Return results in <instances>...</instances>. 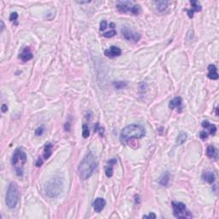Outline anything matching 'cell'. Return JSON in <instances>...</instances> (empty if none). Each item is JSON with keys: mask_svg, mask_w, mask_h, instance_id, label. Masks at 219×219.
<instances>
[{"mask_svg": "<svg viewBox=\"0 0 219 219\" xmlns=\"http://www.w3.org/2000/svg\"><path fill=\"white\" fill-rule=\"evenodd\" d=\"M97 166H98L97 158L93 152H88L83 158L78 168L79 175L82 180H86L91 177Z\"/></svg>", "mask_w": 219, "mask_h": 219, "instance_id": "6da1fadb", "label": "cell"}, {"mask_svg": "<svg viewBox=\"0 0 219 219\" xmlns=\"http://www.w3.org/2000/svg\"><path fill=\"white\" fill-rule=\"evenodd\" d=\"M145 134L144 127L140 124H130L125 127L120 134V140L123 144H127L133 139H140Z\"/></svg>", "mask_w": 219, "mask_h": 219, "instance_id": "7a4b0ae2", "label": "cell"}, {"mask_svg": "<svg viewBox=\"0 0 219 219\" xmlns=\"http://www.w3.org/2000/svg\"><path fill=\"white\" fill-rule=\"evenodd\" d=\"M63 181L60 177H53L45 186V194L50 198H56L62 193Z\"/></svg>", "mask_w": 219, "mask_h": 219, "instance_id": "3957f363", "label": "cell"}, {"mask_svg": "<svg viewBox=\"0 0 219 219\" xmlns=\"http://www.w3.org/2000/svg\"><path fill=\"white\" fill-rule=\"evenodd\" d=\"M27 162V154L22 148L15 149L12 156L11 163L15 170V173L18 176L23 175V166Z\"/></svg>", "mask_w": 219, "mask_h": 219, "instance_id": "277c9868", "label": "cell"}, {"mask_svg": "<svg viewBox=\"0 0 219 219\" xmlns=\"http://www.w3.org/2000/svg\"><path fill=\"white\" fill-rule=\"evenodd\" d=\"M20 199V190L18 185L15 182H12L8 187L6 196H5V203L8 207L13 209L16 206Z\"/></svg>", "mask_w": 219, "mask_h": 219, "instance_id": "5b68a950", "label": "cell"}, {"mask_svg": "<svg viewBox=\"0 0 219 219\" xmlns=\"http://www.w3.org/2000/svg\"><path fill=\"white\" fill-rule=\"evenodd\" d=\"M173 213L175 217L178 218H191L193 215L186 209L185 204L182 202H172Z\"/></svg>", "mask_w": 219, "mask_h": 219, "instance_id": "8992f818", "label": "cell"}, {"mask_svg": "<svg viewBox=\"0 0 219 219\" xmlns=\"http://www.w3.org/2000/svg\"><path fill=\"white\" fill-rule=\"evenodd\" d=\"M122 34H123V37L128 40L138 42L141 40V34H138L136 32H134L133 30L128 29V27H123L122 29Z\"/></svg>", "mask_w": 219, "mask_h": 219, "instance_id": "52a82bcc", "label": "cell"}, {"mask_svg": "<svg viewBox=\"0 0 219 219\" xmlns=\"http://www.w3.org/2000/svg\"><path fill=\"white\" fill-rule=\"evenodd\" d=\"M133 7H134V5L132 4V2H129V1H121V2H118L116 4V9L121 13L131 12Z\"/></svg>", "mask_w": 219, "mask_h": 219, "instance_id": "ba28073f", "label": "cell"}, {"mask_svg": "<svg viewBox=\"0 0 219 219\" xmlns=\"http://www.w3.org/2000/svg\"><path fill=\"white\" fill-rule=\"evenodd\" d=\"M121 54H122L121 49L117 46H114V45H112L110 48L104 51V55L110 58H114L116 57H119Z\"/></svg>", "mask_w": 219, "mask_h": 219, "instance_id": "9c48e42d", "label": "cell"}, {"mask_svg": "<svg viewBox=\"0 0 219 219\" xmlns=\"http://www.w3.org/2000/svg\"><path fill=\"white\" fill-rule=\"evenodd\" d=\"M182 99L181 97H176L174 98L170 102L169 104V107L171 110H174V109H177V111L179 110V112H182Z\"/></svg>", "mask_w": 219, "mask_h": 219, "instance_id": "30bf717a", "label": "cell"}, {"mask_svg": "<svg viewBox=\"0 0 219 219\" xmlns=\"http://www.w3.org/2000/svg\"><path fill=\"white\" fill-rule=\"evenodd\" d=\"M106 202L103 198H97L94 203H93V207H94V211L96 212H101V211L103 210L105 206Z\"/></svg>", "mask_w": 219, "mask_h": 219, "instance_id": "8fae6325", "label": "cell"}, {"mask_svg": "<svg viewBox=\"0 0 219 219\" xmlns=\"http://www.w3.org/2000/svg\"><path fill=\"white\" fill-rule=\"evenodd\" d=\"M207 77L211 80H217L218 74H217V69L214 64H210L208 66V74Z\"/></svg>", "mask_w": 219, "mask_h": 219, "instance_id": "7c38bea8", "label": "cell"}, {"mask_svg": "<svg viewBox=\"0 0 219 219\" xmlns=\"http://www.w3.org/2000/svg\"><path fill=\"white\" fill-rule=\"evenodd\" d=\"M20 58L22 59L23 62H27L33 58V53L31 52L29 47H25L23 49V51L22 52V53L20 54Z\"/></svg>", "mask_w": 219, "mask_h": 219, "instance_id": "4fadbf2b", "label": "cell"}, {"mask_svg": "<svg viewBox=\"0 0 219 219\" xmlns=\"http://www.w3.org/2000/svg\"><path fill=\"white\" fill-rule=\"evenodd\" d=\"M190 4L192 5V9L187 11V14L190 18H193V13L194 12H199L201 11V5L200 4H198L197 1H191Z\"/></svg>", "mask_w": 219, "mask_h": 219, "instance_id": "5bb4252c", "label": "cell"}, {"mask_svg": "<svg viewBox=\"0 0 219 219\" xmlns=\"http://www.w3.org/2000/svg\"><path fill=\"white\" fill-rule=\"evenodd\" d=\"M202 178L204 182H208L210 184H212L215 182V175L212 171H206L204 174L202 175Z\"/></svg>", "mask_w": 219, "mask_h": 219, "instance_id": "9a60e30c", "label": "cell"}, {"mask_svg": "<svg viewBox=\"0 0 219 219\" xmlns=\"http://www.w3.org/2000/svg\"><path fill=\"white\" fill-rule=\"evenodd\" d=\"M52 153V143H46L44 147V152H43V158L46 160L49 158Z\"/></svg>", "mask_w": 219, "mask_h": 219, "instance_id": "2e32d148", "label": "cell"}, {"mask_svg": "<svg viewBox=\"0 0 219 219\" xmlns=\"http://www.w3.org/2000/svg\"><path fill=\"white\" fill-rule=\"evenodd\" d=\"M202 127L206 128L211 134H215L216 132H217V127L215 125H213V124H211L208 121H204L202 123Z\"/></svg>", "mask_w": 219, "mask_h": 219, "instance_id": "e0dca14e", "label": "cell"}, {"mask_svg": "<svg viewBox=\"0 0 219 219\" xmlns=\"http://www.w3.org/2000/svg\"><path fill=\"white\" fill-rule=\"evenodd\" d=\"M206 155H207L210 158L217 159V149H216L213 145H209L207 149H206Z\"/></svg>", "mask_w": 219, "mask_h": 219, "instance_id": "ac0fdd59", "label": "cell"}, {"mask_svg": "<svg viewBox=\"0 0 219 219\" xmlns=\"http://www.w3.org/2000/svg\"><path fill=\"white\" fill-rule=\"evenodd\" d=\"M170 179H171V174L169 171H166L165 173H163V175L161 176V178L159 180V184L162 186H166L169 184V182H170Z\"/></svg>", "mask_w": 219, "mask_h": 219, "instance_id": "d6986e66", "label": "cell"}, {"mask_svg": "<svg viewBox=\"0 0 219 219\" xmlns=\"http://www.w3.org/2000/svg\"><path fill=\"white\" fill-rule=\"evenodd\" d=\"M155 4H156L157 10L159 12H161V13L165 11L168 7L167 1H156V2H155Z\"/></svg>", "mask_w": 219, "mask_h": 219, "instance_id": "ffe728a7", "label": "cell"}, {"mask_svg": "<svg viewBox=\"0 0 219 219\" xmlns=\"http://www.w3.org/2000/svg\"><path fill=\"white\" fill-rule=\"evenodd\" d=\"M187 141V134L186 133H180L178 135V137L176 139V143L177 145H182L185 141Z\"/></svg>", "mask_w": 219, "mask_h": 219, "instance_id": "44dd1931", "label": "cell"}, {"mask_svg": "<svg viewBox=\"0 0 219 219\" xmlns=\"http://www.w3.org/2000/svg\"><path fill=\"white\" fill-rule=\"evenodd\" d=\"M90 135V132H89V128L88 127L86 126V124H83L82 125V136L86 139V138L89 137Z\"/></svg>", "mask_w": 219, "mask_h": 219, "instance_id": "7402d4cb", "label": "cell"}, {"mask_svg": "<svg viewBox=\"0 0 219 219\" xmlns=\"http://www.w3.org/2000/svg\"><path fill=\"white\" fill-rule=\"evenodd\" d=\"M113 85L116 89H123V87H125L128 85V83L126 82H115Z\"/></svg>", "mask_w": 219, "mask_h": 219, "instance_id": "603a6c76", "label": "cell"}, {"mask_svg": "<svg viewBox=\"0 0 219 219\" xmlns=\"http://www.w3.org/2000/svg\"><path fill=\"white\" fill-rule=\"evenodd\" d=\"M112 166H113V164L109 163V165L105 169V175H106L107 177H112V175H113V168H112Z\"/></svg>", "mask_w": 219, "mask_h": 219, "instance_id": "cb8c5ba5", "label": "cell"}, {"mask_svg": "<svg viewBox=\"0 0 219 219\" xmlns=\"http://www.w3.org/2000/svg\"><path fill=\"white\" fill-rule=\"evenodd\" d=\"M132 14L134 15H137L141 13V6L139 4H136V5H134V7L132 9V11H131Z\"/></svg>", "mask_w": 219, "mask_h": 219, "instance_id": "d4e9b609", "label": "cell"}, {"mask_svg": "<svg viewBox=\"0 0 219 219\" xmlns=\"http://www.w3.org/2000/svg\"><path fill=\"white\" fill-rule=\"evenodd\" d=\"M116 34V32L115 30H112V31H109L107 33L103 34V36L105 38H112L114 37Z\"/></svg>", "mask_w": 219, "mask_h": 219, "instance_id": "484cf974", "label": "cell"}, {"mask_svg": "<svg viewBox=\"0 0 219 219\" xmlns=\"http://www.w3.org/2000/svg\"><path fill=\"white\" fill-rule=\"evenodd\" d=\"M44 131H45V127L44 126L39 127L37 129L35 130V134H36L37 136H40V135H42V134H43Z\"/></svg>", "mask_w": 219, "mask_h": 219, "instance_id": "4316f807", "label": "cell"}, {"mask_svg": "<svg viewBox=\"0 0 219 219\" xmlns=\"http://www.w3.org/2000/svg\"><path fill=\"white\" fill-rule=\"evenodd\" d=\"M17 18H18L17 12H12L11 15H10V21H11V22H15V21L17 20Z\"/></svg>", "mask_w": 219, "mask_h": 219, "instance_id": "83f0119b", "label": "cell"}, {"mask_svg": "<svg viewBox=\"0 0 219 219\" xmlns=\"http://www.w3.org/2000/svg\"><path fill=\"white\" fill-rule=\"evenodd\" d=\"M106 27H107V22H106L105 20L101 21L100 26H99V30H100V31H104V30L106 28Z\"/></svg>", "mask_w": 219, "mask_h": 219, "instance_id": "f1b7e54d", "label": "cell"}, {"mask_svg": "<svg viewBox=\"0 0 219 219\" xmlns=\"http://www.w3.org/2000/svg\"><path fill=\"white\" fill-rule=\"evenodd\" d=\"M200 138L202 139V140H206V139H207L208 134L205 131H202V132H200Z\"/></svg>", "mask_w": 219, "mask_h": 219, "instance_id": "f546056e", "label": "cell"}, {"mask_svg": "<svg viewBox=\"0 0 219 219\" xmlns=\"http://www.w3.org/2000/svg\"><path fill=\"white\" fill-rule=\"evenodd\" d=\"M157 216L153 213V212H152V213H150L149 215H146V216H143V218H156Z\"/></svg>", "mask_w": 219, "mask_h": 219, "instance_id": "4dcf8cb0", "label": "cell"}, {"mask_svg": "<svg viewBox=\"0 0 219 219\" xmlns=\"http://www.w3.org/2000/svg\"><path fill=\"white\" fill-rule=\"evenodd\" d=\"M8 111V107L7 105L5 104H4L3 105H2V112L3 113H4V112H6Z\"/></svg>", "mask_w": 219, "mask_h": 219, "instance_id": "1f68e13d", "label": "cell"}, {"mask_svg": "<svg viewBox=\"0 0 219 219\" xmlns=\"http://www.w3.org/2000/svg\"><path fill=\"white\" fill-rule=\"evenodd\" d=\"M69 128H70V125L69 123H67L65 124V131H69Z\"/></svg>", "mask_w": 219, "mask_h": 219, "instance_id": "d6a6232c", "label": "cell"}, {"mask_svg": "<svg viewBox=\"0 0 219 219\" xmlns=\"http://www.w3.org/2000/svg\"><path fill=\"white\" fill-rule=\"evenodd\" d=\"M4 29V23H3V21H1V30Z\"/></svg>", "mask_w": 219, "mask_h": 219, "instance_id": "836d02e7", "label": "cell"}, {"mask_svg": "<svg viewBox=\"0 0 219 219\" xmlns=\"http://www.w3.org/2000/svg\"><path fill=\"white\" fill-rule=\"evenodd\" d=\"M110 27H112V28H114V27H115V24H114L113 23H111V24H110Z\"/></svg>", "mask_w": 219, "mask_h": 219, "instance_id": "e575fe53", "label": "cell"}]
</instances>
